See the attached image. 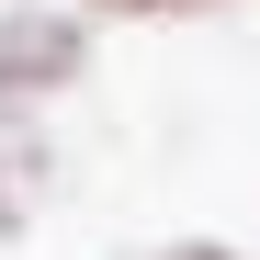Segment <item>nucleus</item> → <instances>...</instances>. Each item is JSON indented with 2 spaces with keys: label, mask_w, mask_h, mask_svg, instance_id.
Instances as JSON below:
<instances>
[{
  "label": "nucleus",
  "mask_w": 260,
  "mask_h": 260,
  "mask_svg": "<svg viewBox=\"0 0 260 260\" xmlns=\"http://www.w3.org/2000/svg\"><path fill=\"white\" fill-rule=\"evenodd\" d=\"M79 79V23L68 12H0V102L68 91Z\"/></svg>",
  "instance_id": "f257e3e1"
},
{
  "label": "nucleus",
  "mask_w": 260,
  "mask_h": 260,
  "mask_svg": "<svg viewBox=\"0 0 260 260\" xmlns=\"http://www.w3.org/2000/svg\"><path fill=\"white\" fill-rule=\"evenodd\" d=\"M46 181H57V147L23 124V102L0 113V238H23L34 226V204H46Z\"/></svg>",
  "instance_id": "f03ea898"
},
{
  "label": "nucleus",
  "mask_w": 260,
  "mask_h": 260,
  "mask_svg": "<svg viewBox=\"0 0 260 260\" xmlns=\"http://www.w3.org/2000/svg\"><path fill=\"white\" fill-rule=\"evenodd\" d=\"M91 12H192V0H91Z\"/></svg>",
  "instance_id": "7ed1b4c3"
},
{
  "label": "nucleus",
  "mask_w": 260,
  "mask_h": 260,
  "mask_svg": "<svg viewBox=\"0 0 260 260\" xmlns=\"http://www.w3.org/2000/svg\"><path fill=\"white\" fill-rule=\"evenodd\" d=\"M158 260H238V249H158Z\"/></svg>",
  "instance_id": "20e7f679"
}]
</instances>
